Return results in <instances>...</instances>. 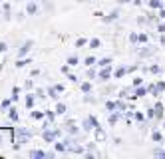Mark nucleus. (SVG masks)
I'll use <instances>...</instances> for the list:
<instances>
[{
    "label": "nucleus",
    "instance_id": "obj_8",
    "mask_svg": "<svg viewBox=\"0 0 165 159\" xmlns=\"http://www.w3.org/2000/svg\"><path fill=\"white\" fill-rule=\"evenodd\" d=\"M161 115H163V105L155 103V117H161Z\"/></svg>",
    "mask_w": 165,
    "mask_h": 159
},
{
    "label": "nucleus",
    "instance_id": "obj_39",
    "mask_svg": "<svg viewBox=\"0 0 165 159\" xmlns=\"http://www.w3.org/2000/svg\"><path fill=\"white\" fill-rule=\"evenodd\" d=\"M78 2H92V0H78Z\"/></svg>",
    "mask_w": 165,
    "mask_h": 159
},
{
    "label": "nucleus",
    "instance_id": "obj_31",
    "mask_svg": "<svg viewBox=\"0 0 165 159\" xmlns=\"http://www.w3.org/2000/svg\"><path fill=\"white\" fill-rule=\"evenodd\" d=\"M36 96H38V98H44V90L38 88V90H36Z\"/></svg>",
    "mask_w": 165,
    "mask_h": 159
},
{
    "label": "nucleus",
    "instance_id": "obj_40",
    "mask_svg": "<svg viewBox=\"0 0 165 159\" xmlns=\"http://www.w3.org/2000/svg\"><path fill=\"white\" fill-rule=\"evenodd\" d=\"M133 2H135V4H139V2H141V0H133Z\"/></svg>",
    "mask_w": 165,
    "mask_h": 159
},
{
    "label": "nucleus",
    "instance_id": "obj_14",
    "mask_svg": "<svg viewBox=\"0 0 165 159\" xmlns=\"http://www.w3.org/2000/svg\"><path fill=\"white\" fill-rule=\"evenodd\" d=\"M145 96V88H137L135 90V98H143Z\"/></svg>",
    "mask_w": 165,
    "mask_h": 159
},
{
    "label": "nucleus",
    "instance_id": "obj_29",
    "mask_svg": "<svg viewBox=\"0 0 165 159\" xmlns=\"http://www.w3.org/2000/svg\"><path fill=\"white\" fill-rule=\"evenodd\" d=\"M153 139L155 141H161V133L159 131H153Z\"/></svg>",
    "mask_w": 165,
    "mask_h": 159
},
{
    "label": "nucleus",
    "instance_id": "obj_36",
    "mask_svg": "<svg viewBox=\"0 0 165 159\" xmlns=\"http://www.w3.org/2000/svg\"><path fill=\"white\" fill-rule=\"evenodd\" d=\"M159 32H165V24H159Z\"/></svg>",
    "mask_w": 165,
    "mask_h": 159
},
{
    "label": "nucleus",
    "instance_id": "obj_38",
    "mask_svg": "<svg viewBox=\"0 0 165 159\" xmlns=\"http://www.w3.org/2000/svg\"><path fill=\"white\" fill-rule=\"evenodd\" d=\"M161 44H163V46H165V36H163V38H161Z\"/></svg>",
    "mask_w": 165,
    "mask_h": 159
},
{
    "label": "nucleus",
    "instance_id": "obj_30",
    "mask_svg": "<svg viewBox=\"0 0 165 159\" xmlns=\"http://www.w3.org/2000/svg\"><path fill=\"white\" fill-rule=\"evenodd\" d=\"M141 82H143L141 78H135V80H133V86H141Z\"/></svg>",
    "mask_w": 165,
    "mask_h": 159
},
{
    "label": "nucleus",
    "instance_id": "obj_23",
    "mask_svg": "<svg viewBox=\"0 0 165 159\" xmlns=\"http://www.w3.org/2000/svg\"><path fill=\"white\" fill-rule=\"evenodd\" d=\"M86 64H88V66H94V64H96V58H86Z\"/></svg>",
    "mask_w": 165,
    "mask_h": 159
},
{
    "label": "nucleus",
    "instance_id": "obj_27",
    "mask_svg": "<svg viewBox=\"0 0 165 159\" xmlns=\"http://www.w3.org/2000/svg\"><path fill=\"white\" fill-rule=\"evenodd\" d=\"M26 64H30V60H20L16 66H18V68H22V66H26Z\"/></svg>",
    "mask_w": 165,
    "mask_h": 159
},
{
    "label": "nucleus",
    "instance_id": "obj_4",
    "mask_svg": "<svg viewBox=\"0 0 165 159\" xmlns=\"http://www.w3.org/2000/svg\"><path fill=\"white\" fill-rule=\"evenodd\" d=\"M110 66H106V68L101 70V72H99V80H101V82H106V80H110Z\"/></svg>",
    "mask_w": 165,
    "mask_h": 159
},
{
    "label": "nucleus",
    "instance_id": "obj_12",
    "mask_svg": "<svg viewBox=\"0 0 165 159\" xmlns=\"http://www.w3.org/2000/svg\"><path fill=\"white\" fill-rule=\"evenodd\" d=\"M149 6L151 8H161V0H149Z\"/></svg>",
    "mask_w": 165,
    "mask_h": 159
},
{
    "label": "nucleus",
    "instance_id": "obj_22",
    "mask_svg": "<svg viewBox=\"0 0 165 159\" xmlns=\"http://www.w3.org/2000/svg\"><path fill=\"white\" fill-rule=\"evenodd\" d=\"M106 107H108V109H110V112H113V109H115V107H117V103H111V102H108V103H106Z\"/></svg>",
    "mask_w": 165,
    "mask_h": 159
},
{
    "label": "nucleus",
    "instance_id": "obj_34",
    "mask_svg": "<svg viewBox=\"0 0 165 159\" xmlns=\"http://www.w3.org/2000/svg\"><path fill=\"white\" fill-rule=\"evenodd\" d=\"M135 119L137 121H143V114H135Z\"/></svg>",
    "mask_w": 165,
    "mask_h": 159
},
{
    "label": "nucleus",
    "instance_id": "obj_33",
    "mask_svg": "<svg viewBox=\"0 0 165 159\" xmlns=\"http://www.w3.org/2000/svg\"><path fill=\"white\" fill-rule=\"evenodd\" d=\"M84 44H86V40H84V38H80V40L76 42V46H84Z\"/></svg>",
    "mask_w": 165,
    "mask_h": 159
},
{
    "label": "nucleus",
    "instance_id": "obj_28",
    "mask_svg": "<svg viewBox=\"0 0 165 159\" xmlns=\"http://www.w3.org/2000/svg\"><path fill=\"white\" fill-rule=\"evenodd\" d=\"M34 117H36V119H42V117H44V114H42V112H34Z\"/></svg>",
    "mask_w": 165,
    "mask_h": 159
},
{
    "label": "nucleus",
    "instance_id": "obj_7",
    "mask_svg": "<svg viewBox=\"0 0 165 159\" xmlns=\"http://www.w3.org/2000/svg\"><path fill=\"white\" fill-rule=\"evenodd\" d=\"M96 139H98V141H103V139H106V133H103L101 127H96Z\"/></svg>",
    "mask_w": 165,
    "mask_h": 159
},
{
    "label": "nucleus",
    "instance_id": "obj_11",
    "mask_svg": "<svg viewBox=\"0 0 165 159\" xmlns=\"http://www.w3.org/2000/svg\"><path fill=\"white\" fill-rule=\"evenodd\" d=\"M82 91H84V93H89V91H92V84H88V82L82 84Z\"/></svg>",
    "mask_w": 165,
    "mask_h": 159
},
{
    "label": "nucleus",
    "instance_id": "obj_35",
    "mask_svg": "<svg viewBox=\"0 0 165 159\" xmlns=\"http://www.w3.org/2000/svg\"><path fill=\"white\" fill-rule=\"evenodd\" d=\"M0 52H6V44L4 42H0Z\"/></svg>",
    "mask_w": 165,
    "mask_h": 159
},
{
    "label": "nucleus",
    "instance_id": "obj_19",
    "mask_svg": "<svg viewBox=\"0 0 165 159\" xmlns=\"http://www.w3.org/2000/svg\"><path fill=\"white\" fill-rule=\"evenodd\" d=\"M32 105H34V98L28 96V98H26V107H32Z\"/></svg>",
    "mask_w": 165,
    "mask_h": 159
},
{
    "label": "nucleus",
    "instance_id": "obj_2",
    "mask_svg": "<svg viewBox=\"0 0 165 159\" xmlns=\"http://www.w3.org/2000/svg\"><path fill=\"white\" fill-rule=\"evenodd\" d=\"M137 54H139V58H147V56H151V54H155V48L153 46H143Z\"/></svg>",
    "mask_w": 165,
    "mask_h": 159
},
{
    "label": "nucleus",
    "instance_id": "obj_15",
    "mask_svg": "<svg viewBox=\"0 0 165 159\" xmlns=\"http://www.w3.org/2000/svg\"><path fill=\"white\" fill-rule=\"evenodd\" d=\"M76 64H78V58L76 56H70V58H68V66H76Z\"/></svg>",
    "mask_w": 165,
    "mask_h": 159
},
{
    "label": "nucleus",
    "instance_id": "obj_24",
    "mask_svg": "<svg viewBox=\"0 0 165 159\" xmlns=\"http://www.w3.org/2000/svg\"><path fill=\"white\" fill-rule=\"evenodd\" d=\"M117 119H120V115H117V114L110 115V123H115V121H117Z\"/></svg>",
    "mask_w": 165,
    "mask_h": 159
},
{
    "label": "nucleus",
    "instance_id": "obj_16",
    "mask_svg": "<svg viewBox=\"0 0 165 159\" xmlns=\"http://www.w3.org/2000/svg\"><path fill=\"white\" fill-rule=\"evenodd\" d=\"M153 155H155V157H163L165 159V151H163V149H155Z\"/></svg>",
    "mask_w": 165,
    "mask_h": 159
},
{
    "label": "nucleus",
    "instance_id": "obj_1",
    "mask_svg": "<svg viewBox=\"0 0 165 159\" xmlns=\"http://www.w3.org/2000/svg\"><path fill=\"white\" fill-rule=\"evenodd\" d=\"M12 135H16V137H18V141H16L18 145H20V143H24L26 139H30V133H28L26 129H22V127H16V129L12 131Z\"/></svg>",
    "mask_w": 165,
    "mask_h": 159
},
{
    "label": "nucleus",
    "instance_id": "obj_6",
    "mask_svg": "<svg viewBox=\"0 0 165 159\" xmlns=\"http://www.w3.org/2000/svg\"><path fill=\"white\" fill-rule=\"evenodd\" d=\"M117 16H120V10H113L110 16H103V22H113V20H115Z\"/></svg>",
    "mask_w": 165,
    "mask_h": 159
},
{
    "label": "nucleus",
    "instance_id": "obj_13",
    "mask_svg": "<svg viewBox=\"0 0 165 159\" xmlns=\"http://www.w3.org/2000/svg\"><path fill=\"white\" fill-rule=\"evenodd\" d=\"M110 64H111L110 58H103V60H99V66H101V68H106V66H110Z\"/></svg>",
    "mask_w": 165,
    "mask_h": 159
},
{
    "label": "nucleus",
    "instance_id": "obj_5",
    "mask_svg": "<svg viewBox=\"0 0 165 159\" xmlns=\"http://www.w3.org/2000/svg\"><path fill=\"white\" fill-rule=\"evenodd\" d=\"M56 135H60V131H44V139L46 141H54Z\"/></svg>",
    "mask_w": 165,
    "mask_h": 159
},
{
    "label": "nucleus",
    "instance_id": "obj_20",
    "mask_svg": "<svg viewBox=\"0 0 165 159\" xmlns=\"http://www.w3.org/2000/svg\"><path fill=\"white\" fill-rule=\"evenodd\" d=\"M34 12H36V4L30 2V4H28V14H34Z\"/></svg>",
    "mask_w": 165,
    "mask_h": 159
},
{
    "label": "nucleus",
    "instance_id": "obj_26",
    "mask_svg": "<svg viewBox=\"0 0 165 159\" xmlns=\"http://www.w3.org/2000/svg\"><path fill=\"white\" fill-rule=\"evenodd\" d=\"M149 72H153V74H159V72H161V68H159V66H151V68H149Z\"/></svg>",
    "mask_w": 165,
    "mask_h": 159
},
{
    "label": "nucleus",
    "instance_id": "obj_37",
    "mask_svg": "<svg viewBox=\"0 0 165 159\" xmlns=\"http://www.w3.org/2000/svg\"><path fill=\"white\" fill-rule=\"evenodd\" d=\"M159 16H161V18H165V10H161V12H159Z\"/></svg>",
    "mask_w": 165,
    "mask_h": 159
},
{
    "label": "nucleus",
    "instance_id": "obj_17",
    "mask_svg": "<svg viewBox=\"0 0 165 159\" xmlns=\"http://www.w3.org/2000/svg\"><path fill=\"white\" fill-rule=\"evenodd\" d=\"M125 72H127L125 68H117V70H115V78H121V76L125 74Z\"/></svg>",
    "mask_w": 165,
    "mask_h": 159
},
{
    "label": "nucleus",
    "instance_id": "obj_25",
    "mask_svg": "<svg viewBox=\"0 0 165 159\" xmlns=\"http://www.w3.org/2000/svg\"><path fill=\"white\" fill-rule=\"evenodd\" d=\"M56 149H58V151H66V145H64V143H56Z\"/></svg>",
    "mask_w": 165,
    "mask_h": 159
},
{
    "label": "nucleus",
    "instance_id": "obj_18",
    "mask_svg": "<svg viewBox=\"0 0 165 159\" xmlns=\"http://www.w3.org/2000/svg\"><path fill=\"white\" fill-rule=\"evenodd\" d=\"M98 46H99V40H98V38L89 40V48H98Z\"/></svg>",
    "mask_w": 165,
    "mask_h": 159
},
{
    "label": "nucleus",
    "instance_id": "obj_21",
    "mask_svg": "<svg viewBox=\"0 0 165 159\" xmlns=\"http://www.w3.org/2000/svg\"><path fill=\"white\" fill-rule=\"evenodd\" d=\"M129 42H133V44H135V42H139V36H137L135 32H133V34L129 36Z\"/></svg>",
    "mask_w": 165,
    "mask_h": 159
},
{
    "label": "nucleus",
    "instance_id": "obj_10",
    "mask_svg": "<svg viewBox=\"0 0 165 159\" xmlns=\"http://www.w3.org/2000/svg\"><path fill=\"white\" fill-rule=\"evenodd\" d=\"M8 117H10L12 121H16V119H18V114H16V109H14V107H12V109H8Z\"/></svg>",
    "mask_w": 165,
    "mask_h": 159
},
{
    "label": "nucleus",
    "instance_id": "obj_9",
    "mask_svg": "<svg viewBox=\"0 0 165 159\" xmlns=\"http://www.w3.org/2000/svg\"><path fill=\"white\" fill-rule=\"evenodd\" d=\"M56 114H66V105H64V103H58V105H56Z\"/></svg>",
    "mask_w": 165,
    "mask_h": 159
},
{
    "label": "nucleus",
    "instance_id": "obj_32",
    "mask_svg": "<svg viewBox=\"0 0 165 159\" xmlns=\"http://www.w3.org/2000/svg\"><path fill=\"white\" fill-rule=\"evenodd\" d=\"M88 78H96V72H94V70H92V68L88 70Z\"/></svg>",
    "mask_w": 165,
    "mask_h": 159
},
{
    "label": "nucleus",
    "instance_id": "obj_3",
    "mask_svg": "<svg viewBox=\"0 0 165 159\" xmlns=\"http://www.w3.org/2000/svg\"><path fill=\"white\" fill-rule=\"evenodd\" d=\"M32 40H28V42H24L22 44V48H20V50H18V54H20V56H24V54H26V52H28V50H30V48H32Z\"/></svg>",
    "mask_w": 165,
    "mask_h": 159
}]
</instances>
